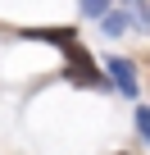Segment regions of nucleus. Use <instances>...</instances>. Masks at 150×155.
Here are the masks:
<instances>
[{
	"label": "nucleus",
	"instance_id": "f257e3e1",
	"mask_svg": "<svg viewBox=\"0 0 150 155\" xmlns=\"http://www.w3.org/2000/svg\"><path fill=\"white\" fill-rule=\"evenodd\" d=\"M59 50H64V78H68L73 87H96V91H109V78H105V73L96 68V59L78 46V37H73V41H64Z\"/></svg>",
	"mask_w": 150,
	"mask_h": 155
},
{
	"label": "nucleus",
	"instance_id": "f03ea898",
	"mask_svg": "<svg viewBox=\"0 0 150 155\" xmlns=\"http://www.w3.org/2000/svg\"><path fill=\"white\" fill-rule=\"evenodd\" d=\"M105 78H109V91H123V96H141V78H136V64L123 59V55H109L105 59Z\"/></svg>",
	"mask_w": 150,
	"mask_h": 155
},
{
	"label": "nucleus",
	"instance_id": "7ed1b4c3",
	"mask_svg": "<svg viewBox=\"0 0 150 155\" xmlns=\"http://www.w3.org/2000/svg\"><path fill=\"white\" fill-rule=\"evenodd\" d=\"M23 37L27 41H50V46H64V41H73L78 32L73 28H23Z\"/></svg>",
	"mask_w": 150,
	"mask_h": 155
},
{
	"label": "nucleus",
	"instance_id": "20e7f679",
	"mask_svg": "<svg viewBox=\"0 0 150 155\" xmlns=\"http://www.w3.org/2000/svg\"><path fill=\"white\" fill-rule=\"evenodd\" d=\"M96 23H100V32H105V37H118V32H123V28H127V18H123V14H118V9H114V14H109V9H105V14H100V18H96Z\"/></svg>",
	"mask_w": 150,
	"mask_h": 155
},
{
	"label": "nucleus",
	"instance_id": "39448f33",
	"mask_svg": "<svg viewBox=\"0 0 150 155\" xmlns=\"http://www.w3.org/2000/svg\"><path fill=\"white\" fill-rule=\"evenodd\" d=\"M127 9H132V23H136V28H145V23H150V14H145V0H127Z\"/></svg>",
	"mask_w": 150,
	"mask_h": 155
},
{
	"label": "nucleus",
	"instance_id": "423d86ee",
	"mask_svg": "<svg viewBox=\"0 0 150 155\" xmlns=\"http://www.w3.org/2000/svg\"><path fill=\"white\" fill-rule=\"evenodd\" d=\"M132 114H136V137H150V110H145V105H136Z\"/></svg>",
	"mask_w": 150,
	"mask_h": 155
},
{
	"label": "nucleus",
	"instance_id": "0eeeda50",
	"mask_svg": "<svg viewBox=\"0 0 150 155\" xmlns=\"http://www.w3.org/2000/svg\"><path fill=\"white\" fill-rule=\"evenodd\" d=\"M105 9H109V0H82V14L87 18H100Z\"/></svg>",
	"mask_w": 150,
	"mask_h": 155
}]
</instances>
